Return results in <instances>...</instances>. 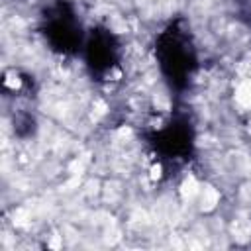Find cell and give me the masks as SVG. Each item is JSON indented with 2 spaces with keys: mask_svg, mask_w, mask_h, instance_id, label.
<instances>
[{
  "mask_svg": "<svg viewBox=\"0 0 251 251\" xmlns=\"http://www.w3.org/2000/svg\"><path fill=\"white\" fill-rule=\"evenodd\" d=\"M155 57L167 82L176 90L186 88L192 73L196 71V49L180 20L169 24L165 31L159 33Z\"/></svg>",
  "mask_w": 251,
  "mask_h": 251,
  "instance_id": "6da1fadb",
  "label": "cell"
},
{
  "mask_svg": "<svg viewBox=\"0 0 251 251\" xmlns=\"http://www.w3.org/2000/svg\"><path fill=\"white\" fill-rule=\"evenodd\" d=\"M233 2H235L239 18H245L251 22V0H233Z\"/></svg>",
  "mask_w": 251,
  "mask_h": 251,
  "instance_id": "5b68a950",
  "label": "cell"
},
{
  "mask_svg": "<svg viewBox=\"0 0 251 251\" xmlns=\"http://www.w3.org/2000/svg\"><path fill=\"white\" fill-rule=\"evenodd\" d=\"M149 143L163 161H188L194 151V129L186 118H173L163 129L149 135Z\"/></svg>",
  "mask_w": 251,
  "mask_h": 251,
  "instance_id": "3957f363",
  "label": "cell"
},
{
  "mask_svg": "<svg viewBox=\"0 0 251 251\" xmlns=\"http://www.w3.org/2000/svg\"><path fill=\"white\" fill-rule=\"evenodd\" d=\"M41 33L49 47L61 55L76 53L84 39L82 25L73 6L65 0H57L49 8H45L41 16Z\"/></svg>",
  "mask_w": 251,
  "mask_h": 251,
  "instance_id": "7a4b0ae2",
  "label": "cell"
},
{
  "mask_svg": "<svg viewBox=\"0 0 251 251\" xmlns=\"http://www.w3.org/2000/svg\"><path fill=\"white\" fill-rule=\"evenodd\" d=\"M84 55L92 76L102 78L118 65L120 43L110 29L98 25L88 33V39L84 43Z\"/></svg>",
  "mask_w": 251,
  "mask_h": 251,
  "instance_id": "277c9868",
  "label": "cell"
}]
</instances>
